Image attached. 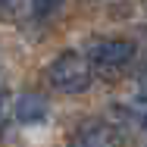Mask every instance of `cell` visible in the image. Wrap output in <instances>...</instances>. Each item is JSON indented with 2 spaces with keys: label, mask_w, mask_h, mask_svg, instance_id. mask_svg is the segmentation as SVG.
Returning <instances> with one entry per match:
<instances>
[{
  "label": "cell",
  "mask_w": 147,
  "mask_h": 147,
  "mask_svg": "<svg viewBox=\"0 0 147 147\" xmlns=\"http://www.w3.org/2000/svg\"><path fill=\"white\" fill-rule=\"evenodd\" d=\"M91 63L88 57L82 53H59L50 66H47V82L59 91V94H82V91L91 88Z\"/></svg>",
  "instance_id": "1"
},
{
  "label": "cell",
  "mask_w": 147,
  "mask_h": 147,
  "mask_svg": "<svg viewBox=\"0 0 147 147\" xmlns=\"http://www.w3.org/2000/svg\"><path fill=\"white\" fill-rule=\"evenodd\" d=\"M135 44L128 38H100L88 47V59L97 69H122L135 59Z\"/></svg>",
  "instance_id": "2"
},
{
  "label": "cell",
  "mask_w": 147,
  "mask_h": 147,
  "mask_svg": "<svg viewBox=\"0 0 147 147\" xmlns=\"http://www.w3.org/2000/svg\"><path fill=\"white\" fill-rule=\"evenodd\" d=\"M47 116H50V107L41 94H22L16 100V119L22 125H41L47 122Z\"/></svg>",
  "instance_id": "4"
},
{
  "label": "cell",
  "mask_w": 147,
  "mask_h": 147,
  "mask_svg": "<svg viewBox=\"0 0 147 147\" xmlns=\"http://www.w3.org/2000/svg\"><path fill=\"white\" fill-rule=\"evenodd\" d=\"M3 6L13 13V16H34V0H3Z\"/></svg>",
  "instance_id": "5"
},
{
  "label": "cell",
  "mask_w": 147,
  "mask_h": 147,
  "mask_svg": "<svg viewBox=\"0 0 147 147\" xmlns=\"http://www.w3.org/2000/svg\"><path fill=\"white\" fill-rule=\"evenodd\" d=\"M69 147H122V135L116 125H110L103 119H88L85 125H78Z\"/></svg>",
  "instance_id": "3"
}]
</instances>
